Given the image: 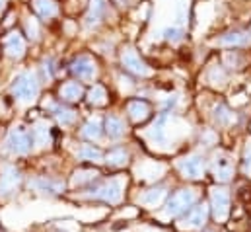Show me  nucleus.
Wrapping results in <instances>:
<instances>
[{
  "mask_svg": "<svg viewBox=\"0 0 251 232\" xmlns=\"http://www.w3.org/2000/svg\"><path fill=\"white\" fill-rule=\"evenodd\" d=\"M12 94L22 104H33L37 94H39L37 76L33 72H24V74L16 76V80L12 84Z\"/></svg>",
  "mask_w": 251,
  "mask_h": 232,
  "instance_id": "nucleus-1",
  "label": "nucleus"
},
{
  "mask_svg": "<svg viewBox=\"0 0 251 232\" xmlns=\"http://www.w3.org/2000/svg\"><path fill=\"white\" fill-rule=\"evenodd\" d=\"M123 185H125L123 177H113V179L105 181L103 185H100L98 189H94L92 193H88V197L101 199V201H107V203H119L121 195H123Z\"/></svg>",
  "mask_w": 251,
  "mask_h": 232,
  "instance_id": "nucleus-2",
  "label": "nucleus"
},
{
  "mask_svg": "<svg viewBox=\"0 0 251 232\" xmlns=\"http://www.w3.org/2000/svg\"><path fill=\"white\" fill-rule=\"evenodd\" d=\"M31 135L24 127H14L6 137V148L14 154H27L31 150Z\"/></svg>",
  "mask_w": 251,
  "mask_h": 232,
  "instance_id": "nucleus-3",
  "label": "nucleus"
},
{
  "mask_svg": "<svg viewBox=\"0 0 251 232\" xmlns=\"http://www.w3.org/2000/svg\"><path fill=\"white\" fill-rule=\"evenodd\" d=\"M197 197H199L197 189H181V191H177V193L168 201L166 217H176V215L187 211L189 207L197 201Z\"/></svg>",
  "mask_w": 251,
  "mask_h": 232,
  "instance_id": "nucleus-4",
  "label": "nucleus"
},
{
  "mask_svg": "<svg viewBox=\"0 0 251 232\" xmlns=\"http://www.w3.org/2000/svg\"><path fill=\"white\" fill-rule=\"evenodd\" d=\"M177 168L181 170V174L189 179H199L204 175V158L199 154H191L185 158L177 160Z\"/></svg>",
  "mask_w": 251,
  "mask_h": 232,
  "instance_id": "nucleus-5",
  "label": "nucleus"
},
{
  "mask_svg": "<svg viewBox=\"0 0 251 232\" xmlns=\"http://www.w3.org/2000/svg\"><path fill=\"white\" fill-rule=\"evenodd\" d=\"M210 199H212L214 219L220 221V223L226 221V217H228V213H230V193H228V189H224V187H214Z\"/></svg>",
  "mask_w": 251,
  "mask_h": 232,
  "instance_id": "nucleus-6",
  "label": "nucleus"
},
{
  "mask_svg": "<svg viewBox=\"0 0 251 232\" xmlns=\"http://www.w3.org/2000/svg\"><path fill=\"white\" fill-rule=\"evenodd\" d=\"M121 62H123V66H125L126 70H130V72H134V74H138V76H148V74H150V68L146 66L144 60H140V57L136 55V51H134L132 47L123 49V53H121Z\"/></svg>",
  "mask_w": 251,
  "mask_h": 232,
  "instance_id": "nucleus-7",
  "label": "nucleus"
},
{
  "mask_svg": "<svg viewBox=\"0 0 251 232\" xmlns=\"http://www.w3.org/2000/svg\"><path fill=\"white\" fill-rule=\"evenodd\" d=\"M168 117L162 116L158 117L150 127H148V131H146V137L154 143V145H160V146H164V145H168V141H170V137H168Z\"/></svg>",
  "mask_w": 251,
  "mask_h": 232,
  "instance_id": "nucleus-8",
  "label": "nucleus"
},
{
  "mask_svg": "<svg viewBox=\"0 0 251 232\" xmlns=\"http://www.w3.org/2000/svg\"><path fill=\"white\" fill-rule=\"evenodd\" d=\"M70 70L74 72V76H78V78H82V80H92V78L96 76V72H98L94 58L88 57V55H82V57L76 58V60L72 62Z\"/></svg>",
  "mask_w": 251,
  "mask_h": 232,
  "instance_id": "nucleus-9",
  "label": "nucleus"
},
{
  "mask_svg": "<svg viewBox=\"0 0 251 232\" xmlns=\"http://www.w3.org/2000/svg\"><path fill=\"white\" fill-rule=\"evenodd\" d=\"M212 168H214V175L218 181H228L232 174H234V164H232V158L226 154V152H218L214 156V162H212Z\"/></svg>",
  "mask_w": 251,
  "mask_h": 232,
  "instance_id": "nucleus-10",
  "label": "nucleus"
},
{
  "mask_svg": "<svg viewBox=\"0 0 251 232\" xmlns=\"http://www.w3.org/2000/svg\"><path fill=\"white\" fill-rule=\"evenodd\" d=\"M206 217H208V207L206 205H199V207H193L189 211V215L181 221V229H202L204 223H206Z\"/></svg>",
  "mask_w": 251,
  "mask_h": 232,
  "instance_id": "nucleus-11",
  "label": "nucleus"
},
{
  "mask_svg": "<svg viewBox=\"0 0 251 232\" xmlns=\"http://www.w3.org/2000/svg\"><path fill=\"white\" fill-rule=\"evenodd\" d=\"M105 12H107V0H90V10H88L84 26L86 28L98 26L101 22V18L105 16Z\"/></svg>",
  "mask_w": 251,
  "mask_h": 232,
  "instance_id": "nucleus-12",
  "label": "nucleus"
},
{
  "mask_svg": "<svg viewBox=\"0 0 251 232\" xmlns=\"http://www.w3.org/2000/svg\"><path fill=\"white\" fill-rule=\"evenodd\" d=\"M4 47H6V53H8L12 58H22V57H24L25 43H24V37H22L18 31H12V33L6 37Z\"/></svg>",
  "mask_w": 251,
  "mask_h": 232,
  "instance_id": "nucleus-13",
  "label": "nucleus"
},
{
  "mask_svg": "<svg viewBox=\"0 0 251 232\" xmlns=\"http://www.w3.org/2000/svg\"><path fill=\"white\" fill-rule=\"evenodd\" d=\"M20 183V172L12 166H6L0 174V193H10Z\"/></svg>",
  "mask_w": 251,
  "mask_h": 232,
  "instance_id": "nucleus-14",
  "label": "nucleus"
},
{
  "mask_svg": "<svg viewBox=\"0 0 251 232\" xmlns=\"http://www.w3.org/2000/svg\"><path fill=\"white\" fill-rule=\"evenodd\" d=\"M248 43H250V35L244 31H232L214 41V45H220V47H244Z\"/></svg>",
  "mask_w": 251,
  "mask_h": 232,
  "instance_id": "nucleus-15",
  "label": "nucleus"
},
{
  "mask_svg": "<svg viewBox=\"0 0 251 232\" xmlns=\"http://www.w3.org/2000/svg\"><path fill=\"white\" fill-rule=\"evenodd\" d=\"M166 195H168V189H166V187H152V189L144 191V193L138 197V201H140L142 205H146V207H158V205L166 199Z\"/></svg>",
  "mask_w": 251,
  "mask_h": 232,
  "instance_id": "nucleus-16",
  "label": "nucleus"
},
{
  "mask_svg": "<svg viewBox=\"0 0 251 232\" xmlns=\"http://www.w3.org/2000/svg\"><path fill=\"white\" fill-rule=\"evenodd\" d=\"M128 116L134 123H140V121H144L146 117L150 116V106L146 102L134 100V102L128 104Z\"/></svg>",
  "mask_w": 251,
  "mask_h": 232,
  "instance_id": "nucleus-17",
  "label": "nucleus"
},
{
  "mask_svg": "<svg viewBox=\"0 0 251 232\" xmlns=\"http://www.w3.org/2000/svg\"><path fill=\"white\" fill-rule=\"evenodd\" d=\"M31 141L37 145V146H45L47 141H49V125L47 121H37L31 129Z\"/></svg>",
  "mask_w": 251,
  "mask_h": 232,
  "instance_id": "nucleus-18",
  "label": "nucleus"
},
{
  "mask_svg": "<svg viewBox=\"0 0 251 232\" xmlns=\"http://www.w3.org/2000/svg\"><path fill=\"white\" fill-rule=\"evenodd\" d=\"M33 8H35V12H37L41 18H45V20L57 16V12H59V8H57V4H55L53 0H33Z\"/></svg>",
  "mask_w": 251,
  "mask_h": 232,
  "instance_id": "nucleus-19",
  "label": "nucleus"
},
{
  "mask_svg": "<svg viewBox=\"0 0 251 232\" xmlns=\"http://www.w3.org/2000/svg\"><path fill=\"white\" fill-rule=\"evenodd\" d=\"M82 86L76 84V82H66L63 88H61V98L66 102H78L82 98Z\"/></svg>",
  "mask_w": 251,
  "mask_h": 232,
  "instance_id": "nucleus-20",
  "label": "nucleus"
},
{
  "mask_svg": "<svg viewBox=\"0 0 251 232\" xmlns=\"http://www.w3.org/2000/svg\"><path fill=\"white\" fill-rule=\"evenodd\" d=\"M105 129H107V135L111 139H121L125 135V123L121 119H117V117H107Z\"/></svg>",
  "mask_w": 251,
  "mask_h": 232,
  "instance_id": "nucleus-21",
  "label": "nucleus"
},
{
  "mask_svg": "<svg viewBox=\"0 0 251 232\" xmlns=\"http://www.w3.org/2000/svg\"><path fill=\"white\" fill-rule=\"evenodd\" d=\"M82 137H86V139H90V141H98L100 137H101V121L96 117V119H90L86 125H84V129H82Z\"/></svg>",
  "mask_w": 251,
  "mask_h": 232,
  "instance_id": "nucleus-22",
  "label": "nucleus"
},
{
  "mask_svg": "<svg viewBox=\"0 0 251 232\" xmlns=\"http://www.w3.org/2000/svg\"><path fill=\"white\" fill-rule=\"evenodd\" d=\"M78 158L82 160H92V162H103V152L100 148H94L90 145H84L80 150H78Z\"/></svg>",
  "mask_w": 251,
  "mask_h": 232,
  "instance_id": "nucleus-23",
  "label": "nucleus"
},
{
  "mask_svg": "<svg viewBox=\"0 0 251 232\" xmlns=\"http://www.w3.org/2000/svg\"><path fill=\"white\" fill-rule=\"evenodd\" d=\"M214 121L218 125H232L236 121V116L230 114V110L226 106H216L214 108Z\"/></svg>",
  "mask_w": 251,
  "mask_h": 232,
  "instance_id": "nucleus-24",
  "label": "nucleus"
},
{
  "mask_svg": "<svg viewBox=\"0 0 251 232\" xmlns=\"http://www.w3.org/2000/svg\"><path fill=\"white\" fill-rule=\"evenodd\" d=\"M105 162L109 166H125L126 162H128V154H126L123 148H117V150H113V152L107 154V160Z\"/></svg>",
  "mask_w": 251,
  "mask_h": 232,
  "instance_id": "nucleus-25",
  "label": "nucleus"
},
{
  "mask_svg": "<svg viewBox=\"0 0 251 232\" xmlns=\"http://www.w3.org/2000/svg\"><path fill=\"white\" fill-rule=\"evenodd\" d=\"M88 98H90V102H92L94 106H103V104L107 102V94H105V88H103V86H94V88L90 90Z\"/></svg>",
  "mask_w": 251,
  "mask_h": 232,
  "instance_id": "nucleus-26",
  "label": "nucleus"
},
{
  "mask_svg": "<svg viewBox=\"0 0 251 232\" xmlns=\"http://www.w3.org/2000/svg\"><path fill=\"white\" fill-rule=\"evenodd\" d=\"M164 166L162 164H144L138 172L142 174V177H148V179H154V177H160V174H164Z\"/></svg>",
  "mask_w": 251,
  "mask_h": 232,
  "instance_id": "nucleus-27",
  "label": "nucleus"
},
{
  "mask_svg": "<svg viewBox=\"0 0 251 232\" xmlns=\"http://www.w3.org/2000/svg\"><path fill=\"white\" fill-rule=\"evenodd\" d=\"M29 185L39 187V189H51L53 193L63 191L64 187V183H61V181H49V179H35V181H29Z\"/></svg>",
  "mask_w": 251,
  "mask_h": 232,
  "instance_id": "nucleus-28",
  "label": "nucleus"
},
{
  "mask_svg": "<svg viewBox=\"0 0 251 232\" xmlns=\"http://www.w3.org/2000/svg\"><path fill=\"white\" fill-rule=\"evenodd\" d=\"M98 172H94V170H82V172H76L74 177H72V183L74 185H80V183H86V181H92V179H96L98 177Z\"/></svg>",
  "mask_w": 251,
  "mask_h": 232,
  "instance_id": "nucleus-29",
  "label": "nucleus"
},
{
  "mask_svg": "<svg viewBox=\"0 0 251 232\" xmlns=\"http://www.w3.org/2000/svg\"><path fill=\"white\" fill-rule=\"evenodd\" d=\"M55 112H57V119H59L61 125H70V123L76 121V114L72 110H64V108L61 110V108H57Z\"/></svg>",
  "mask_w": 251,
  "mask_h": 232,
  "instance_id": "nucleus-30",
  "label": "nucleus"
},
{
  "mask_svg": "<svg viewBox=\"0 0 251 232\" xmlns=\"http://www.w3.org/2000/svg\"><path fill=\"white\" fill-rule=\"evenodd\" d=\"M25 28H27V33H29L31 39H37V37H39V26H37V22H35L33 18H27Z\"/></svg>",
  "mask_w": 251,
  "mask_h": 232,
  "instance_id": "nucleus-31",
  "label": "nucleus"
},
{
  "mask_svg": "<svg viewBox=\"0 0 251 232\" xmlns=\"http://www.w3.org/2000/svg\"><path fill=\"white\" fill-rule=\"evenodd\" d=\"M244 170H246V174L251 175V143H248L246 152H244Z\"/></svg>",
  "mask_w": 251,
  "mask_h": 232,
  "instance_id": "nucleus-32",
  "label": "nucleus"
},
{
  "mask_svg": "<svg viewBox=\"0 0 251 232\" xmlns=\"http://www.w3.org/2000/svg\"><path fill=\"white\" fill-rule=\"evenodd\" d=\"M181 35H183V29H179V28H170V29L166 31V37H168L170 41H179Z\"/></svg>",
  "mask_w": 251,
  "mask_h": 232,
  "instance_id": "nucleus-33",
  "label": "nucleus"
},
{
  "mask_svg": "<svg viewBox=\"0 0 251 232\" xmlns=\"http://www.w3.org/2000/svg\"><path fill=\"white\" fill-rule=\"evenodd\" d=\"M4 4H6V0H0V10L4 8Z\"/></svg>",
  "mask_w": 251,
  "mask_h": 232,
  "instance_id": "nucleus-34",
  "label": "nucleus"
}]
</instances>
